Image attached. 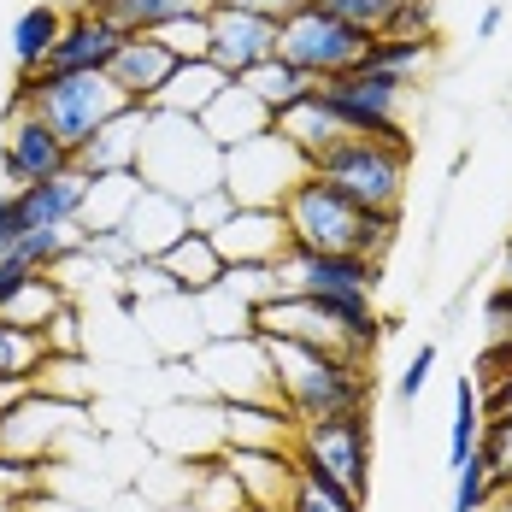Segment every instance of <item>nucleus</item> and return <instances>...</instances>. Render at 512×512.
Returning a JSON list of instances; mask_svg holds the SVG:
<instances>
[{
  "label": "nucleus",
  "instance_id": "obj_31",
  "mask_svg": "<svg viewBox=\"0 0 512 512\" xmlns=\"http://www.w3.org/2000/svg\"><path fill=\"white\" fill-rule=\"evenodd\" d=\"M195 307H201V324H206V342H230V336H259L254 330V307L248 301H236L224 283L218 289H206L195 295Z\"/></svg>",
  "mask_w": 512,
  "mask_h": 512
},
{
  "label": "nucleus",
  "instance_id": "obj_30",
  "mask_svg": "<svg viewBox=\"0 0 512 512\" xmlns=\"http://www.w3.org/2000/svg\"><path fill=\"white\" fill-rule=\"evenodd\" d=\"M242 83H248L265 106H271V118H277V112H289L295 101H307L312 89H318L312 77H301V71H295V65H283V59H265V65H254Z\"/></svg>",
  "mask_w": 512,
  "mask_h": 512
},
{
  "label": "nucleus",
  "instance_id": "obj_44",
  "mask_svg": "<svg viewBox=\"0 0 512 512\" xmlns=\"http://www.w3.org/2000/svg\"><path fill=\"white\" fill-rule=\"evenodd\" d=\"M218 6H236V12H259V18L283 24V18H289V12H301L307 0H218Z\"/></svg>",
  "mask_w": 512,
  "mask_h": 512
},
{
  "label": "nucleus",
  "instance_id": "obj_10",
  "mask_svg": "<svg viewBox=\"0 0 512 512\" xmlns=\"http://www.w3.org/2000/svg\"><path fill=\"white\" fill-rule=\"evenodd\" d=\"M312 165L277 130H265L254 142H242V148H230L224 154V189H230V201L236 206H283L289 201V189L307 177Z\"/></svg>",
  "mask_w": 512,
  "mask_h": 512
},
{
  "label": "nucleus",
  "instance_id": "obj_3",
  "mask_svg": "<svg viewBox=\"0 0 512 512\" xmlns=\"http://www.w3.org/2000/svg\"><path fill=\"white\" fill-rule=\"evenodd\" d=\"M124 106H130V101L112 89V77H106V71H71V77L30 71V77H18L6 118H12V112H36L53 136L77 154V148H83L101 124H112Z\"/></svg>",
  "mask_w": 512,
  "mask_h": 512
},
{
  "label": "nucleus",
  "instance_id": "obj_39",
  "mask_svg": "<svg viewBox=\"0 0 512 512\" xmlns=\"http://www.w3.org/2000/svg\"><path fill=\"white\" fill-rule=\"evenodd\" d=\"M436 359H442V354H436V342H424V348L407 359V371H401V383H395V401H401V407H412V401L430 389V377H436Z\"/></svg>",
  "mask_w": 512,
  "mask_h": 512
},
{
  "label": "nucleus",
  "instance_id": "obj_27",
  "mask_svg": "<svg viewBox=\"0 0 512 512\" xmlns=\"http://www.w3.org/2000/svg\"><path fill=\"white\" fill-rule=\"evenodd\" d=\"M430 59H436V48L418 42V36H371L359 65H365V71H383V77H395V83H418V77L430 71Z\"/></svg>",
  "mask_w": 512,
  "mask_h": 512
},
{
  "label": "nucleus",
  "instance_id": "obj_17",
  "mask_svg": "<svg viewBox=\"0 0 512 512\" xmlns=\"http://www.w3.org/2000/svg\"><path fill=\"white\" fill-rule=\"evenodd\" d=\"M118 48H124V30H112L101 12H77V18H65V30H59V42L48 48L42 71H53V77H71V71H106Z\"/></svg>",
  "mask_w": 512,
  "mask_h": 512
},
{
  "label": "nucleus",
  "instance_id": "obj_37",
  "mask_svg": "<svg viewBox=\"0 0 512 512\" xmlns=\"http://www.w3.org/2000/svg\"><path fill=\"white\" fill-rule=\"evenodd\" d=\"M224 289L259 312L265 301H277V271L271 265H224Z\"/></svg>",
  "mask_w": 512,
  "mask_h": 512
},
{
  "label": "nucleus",
  "instance_id": "obj_13",
  "mask_svg": "<svg viewBox=\"0 0 512 512\" xmlns=\"http://www.w3.org/2000/svg\"><path fill=\"white\" fill-rule=\"evenodd\" d=\"M59 171H71V148L36 112H12L6 118V142H0V177L12 189H30V183H48Z\"/></svg>",
  "mask_w": 512,
  "mask_h": 512
},
{
  "label": "nucleus",
  "instance_id": "obj_6",
  "mask_svg": "<svg viewBox=\"0 0 512 512\" xmlns=\"http://www.w3.org/2000/svg\"><path fill=\"white\" fill-rule=\"evenodd\" d=\"M312 95L324 101V112H330L348 136H371V142H401V148H412V136H407L412 83H395V77H383V71L354 65V71L318 83Z\"/></svg>",
  "mask_w": 512,
  "mask_h": 512
},
{
  "label": "nucleus",
  "instance_id": "obj_5",
  "mask_svg": "<svg viewBox=\"0 0 512 512\" xmlns=\"http://www.w3.org/2000/svg\"><path fill=\"white\" fill-rule=\"evenodd\" d=\"M407 165H412V148H401V142L342 136L330 154L312 159V177H324L330 189H342L359 212H389V218H401V201H407Z\"/></svg>",
  "mask_w": 512,
  "mask_h": 512
},
{
  "label": "nucleus",
  "instance_id": "obj_26",
  "mask_svg": "<svg viewBox=\"0 0 512 512\" xmlns=\"http://www.w3.org/2000/svg\"><path fill=\"white\" fill-rule=\"evenodd\" d=\"M59 30H65V12H59L53 0H36V6H24V12L12 18V59H18L24 77L42 71V59H48V48L59 42Z\"/></svg>",
  "mask_w": 512,
  "mask_h": 512
},
{
  "label": "nucleus",
  "instance_id": "obj_9",
  "mask_svg": "<svg viewBox=\"0 0 512 512\" xmlns=\"http://www.w3.org/2000/svg\"><path fill=\"white\" fill-rule=\"evenodd\" d=\"M201 371V389L218 407H283L277 401V377L259 336H230V342H206L201 354L189 359Z\"/></svg>",
  "mask_w": 512,
  "mask_h": 512
},
{
  "label": "nucleus",
  "instance_id": "obj_4",
  "mask_svg": "<svg viewBox=\"0 0 512 512\" xmlns=\"http://www.w3.org/2000/svg\"><path fill=\"white\" fill-rule=\"evenodd\" d=\"M136 183L189 206L195 195L224 183V148H212L201 118L154 112L148 118V142H142V165H136Z\"/></svg>",
  "mask_w": 512,
  "mask_h": 512
},
{
  "label": "nucleus",
  "instance_id": "obj_35",
  "mask_svg": "<svg viewBox=\"0 0 512 512\" xmlns=\"http://www.w3.org/2000/svg\"><path fill=\"white\" fill-rule=\"evenodd\" d=\"M283 512H365V501L342 495L336 483H324V477H307V471L295 465V489H289V507H283Z\"/></svg>",
  "mask_w": 512,
  "mask_h": 512
},
{
  "label": "nucleus",
  "instance_id": "obj_12",
  "mask_svg": "<svg viewBox=\"0 0 512 512\" xmlns=\"http://www.w3.org/2000/svg\"><path fill=\"white\" fill-rule=\"evenodd\" d=\"M206 59L230 83H242L254 65L277 59V24L259 18V12H236V6H218L212 0V12H206Z\"/></svg>",
  "mask_w": 512,
  "mask_h": 512
},
{
  "label": "nucleus",
  "instance_id": "obj_41",
  "mask_svg": "<svg viewBox=\"0 0 512 512\" xmlns=\"http://www.w3.org/2000/svg\"><path fill=\"white\" fill-rule=\"evenodd\" d=\"M159 42L177 53V59H206V12L201 18H177V24H165Z\"/></svg>",
  "mask_w": 512,
  "mask_h": 512
},
{
  "label": "nucleus",
  "instance_id": "obj_15",
  "mask_svg": "<svg viewBox=\"0 0 512 512\" xmlns=\"http://www.w3.org/2000/svg\"><path fill=\"white\" fill-rule=\"evenodd\" d=\"M224 265H277L289 254V230L277 206H236L212 236H206Z\"/></svg>",
  "mask_w": 512,
  "mask_h": 512
},
{
  "label": "nucleus",
  "instance_id": "obj_14",
  "mask_svg": "<svg viewBox=\"0 0 512 512\" xmlns=\"http://www.w3.org/2000/svg\"><path fill=\"white\" fill-rule=\"evenodd\" d=\"M148 106H124L112 124H101L77 154L71 165L89 177V183H106V177H136V165H142V142H148Z\"/></svg>",
  "mask_w": 512,
  "mask_h": 512
},
{
  "label": "nucleus",
  "instance_id": "obj_40",
  "mask_svg": "<svg viewBox=\"0 0 512 512\" xmlns=\"http://www.w3.org/2000/svg\"><path fill=\"white\" fill-rule=\"evenodd\" d=\"M230 212H236V201H230V189L218 183V189H206V195H195V201H189V230H195V236H212Z\"/></svg>",
  "mask_w": 512,
  "mask_h": 512
},
{
  "label": "nucleus",
  "instance_id": "obj_33",
  "mask_svg": "<svg viewBox=\"0 0 512 512\" xmlns=\"http://www.w3.org/2000/svg\"><path fill=\"white\" fill-rule=\"evenodd\" d=\"M77 248H83V224H48V230H30V236L12 248V259L30 265V271H53L59 259H71Z\"/></svg>",
  "mask_w": 512,
  "mask_h": 512
},
{
  "label": "nucleus",
  "instance_id": "obj_49",
  "mask_svg": "<svg viewBox=\"0 0 512 512\" xmlns=\"http://www.w3.org/2000/svg\"><path fill=\"white\" fill-rule=\"evenodd\" d=\"M501 283H512V236H507V248H501Z\"/></svg>",
  "mask_w": 512,
  "mask_h": 512
},
{
  "label": "nucleus",
  "instance_id": "obj_7",
  "mask_svg": "<svg viewBox=\"0 0 512 512\" xmlns=\"http://www.w3.org/2000/svg\"><path fill=\"white\" fill-rule=\"evenodd\" d=\"M289 454H295V465L307 477H324L342 495L365 501L371 495V412H342V418L295 424Z\"/></svg>",
  "mask_w": 512,
  "mask_h": 512
},
{
  "label": "nucleus",
  "instance_id": "obj_29",
  "mask_svg": "<svg viewBox=\"0 0 512 512\" xmlns=\"http://www.w3.org/2000/svg\"><path fill=\"white\" fill-rule=\"evenodd\" d=\"M48 330H24V324H12L6 312H0V377H24V383H36V371L48 365Z\"/></svg>",
  "mask_w": 512,
  "mask_h": 512
},
{
  "label": "nucleus",
  "instance_id": "obj_11",
  "mask_svg": "<svg viewBox=\"0 0 512 512\" xmlns=\"http://www.w3.org/2000/svg\"><path fill=\"white\" fill-rule=\"evenodd\" d=\"M277 271V295H377V283H383V265L377 259H359V254H307V248H289V254L271 265Z\"/></svg>",
  "mask_w": 512,
  "mask_h": 512
},
{
  "label": "nucleus",
  "instance_id": "obj_48",
  "mask_svg": "<svg viewBox=\"0 0 512 512\" xmlns=\"http://www.w3.org/2000/svg\"><path fill=\"white\" fill-rule=\"evenodd\" d=\"M24 501H30V495H18V489H0V512H24Z\"/></svg>",
  "mask_w": 512,
  "mask_h": 512
},
{
  "label": "nucleus",
  "instance_id": "obj_28",
  "mask_svg": "<svg viewBox=\"0 0 512 512\" xmlns=\"http://www.w3.org/2000/svg\"><path fill=\"white\" fill-rule=\"evenodd\" d=\"M483 424H489V407H483V383H477V371L454 383V424H448V465H465L477 454V436H483Z\"/></svg>",
  "mask_w": 512,
  "mask_h": 512
},
{
  "label": "nucleus",
  "instance_id": "obj_32",
  "mask_svg": "<svg viewBox=\"0 0 512 512\" xmlns=\"http://www.w3.org/2000/svg\"><path fill=\"white\" fill-rule=\"evenodd\" d=\"M136 177H106V183H89V201H83V230H124V212L136 201Z\"/></svg>",
  "mask_w": 512,
  "mask_h": 512
},
{
  "label": "nucleus",
  "instance_id": "obj_45",
  "mask_svg": "<svg viewBox=\"0 0 512 512\" xmlns=\"http://www.w3.org/2000/svg\"><path fill=\"white\" fill-rule=\"evenodd\" d=\"M477 383H483V407H489V418H495V412H512V371L477 377Z\"/></svg>",
  "mask_w": 512,
  "mask_h": 512
},
{
  "label": "nucleus",
  "instance_id": "obj_19",
  "mask_svg": "<svg viewBox=\"0 0 512 512\" xmlns=\"http://www.w3.org/2000/svg\"><path fill=\"white\" fill-rule=\"evenodd\" d=\"M83 201H89V177L71 165V171H59L48 183H30V189H12V206H18V224H24V236L30 230H48V224H77L83 218ZM18 236V242H24Z\"/></svg>",
  "mask_w": 512,
  "mask_h": 512
},
{
  "label": "nucleus",
  "instance_id": "obj_34",
  "mask_svg": "<svg viewBox=\"0 0 512 512\" xmlns=\"http://www.w3.org/2000/svg\"><path fill=\"white\" fill-rule=\"evenodd\" d=\"M59 307H65V289H59L48 271H42V277H30V283L12 295L6 318H12V324H24V330H48V318H53Z\"/></svg>",
  "mask_w": 512,
  "mask_h": 512
},
{
  "label": "nucleus",
  "instance_id": "obj_16",
  "mask_svg": "<svg viewBox=\"0 0 512 512\" xmlns=\"http://www.w3.org/2000/svg\"><path fill=\"white\" fill-rule=\"evenodd\" d=\"M177 65H183V59L165 48L159 36H124V48L112 53L106 77H112V89H118L130 106H154V95L171 83Z\"/></svg>",
  "mask_w": 512,
  "mask_h": 512
},
{
  "label": "nucleus",
  "instance_id": "obj_18",
  "mask_svg": "<svg viewBox=\"0 0 512 512\" xmlns=\"http://www.w3.org/2000/svg\"><path fill=\"white\" fill-rule=\"evenodd\" d=\"M218 460L230 465L248 507H289V489H295V454L289 448H224Z\"/></svg>",
  "mask_w": 512,
  "mask_h": 512
},
{
  "label": "nucleus",
  "instance_id": "obj_50",
  "mask_svg": "<svg viewBox=\"0 0 512 512\" xmlns=\"http://www.w3.org/2000/svg\"><path fill=\"white\" fill-rule=\"evenodd\" d=\"M248 512H283V507H248Z\"/></svg>",
  "mask_w": 512,
  "mask_h": 512
},
{
  "label": "nucleus",
  "instance_id": "obj_22",
  "mask_svg": "<svg viewBox=\"0 0 512 512\" xmlns=\"http://www.w3.org/2000/svg\"><path fill=\"white\" fill-rule=\"evenodd\" d=\"M230 89V77L212 65V59H183L177 71H171V83L154 95V106L148 112H177V118H201L206 106L218 101Z\"/></svg>",
  "mask_w": 512,
  "mask_h": 512
},
{
  "label": "nucleus",
  "instance_id": "obj_21",
  "mask_svg": "<svg viewBox=\"0 0 512 512\" xmlns=\"http://www.w3.org/2000/svg\"><path fill=\"white\" fill-rule=\"evenodd\" d=\"M201 130L212 136V148L230 154V148H242V142H254V136L271 130V106L259 101L248 83H230V89L201 112Z\"/></svg>",
  "mask_w": 512,
  "mask_h": 512
},
{
  "label": "nucleus",
  "instance_id": "obj_20",
  "mask_svg": "<svg viewBox=\"0 0 512 512\" xmlns=\"http://www.w3.org/2000/svg\"><path fill=\"white\" fill-rule=\"evenodd\" d=\"M124 236L136 242L142 259H159L171 242L189 236V206L171 201V195H159V189H136V201L124 212Z\"/></svg>",
  "mask_w": 512,
  "mask_h": 512
},
{
  "label": "nucleus",
  "instance_id": "obj_2",
  "mask_svg": "<svg viewBox=\"0 0 512 512\" xmlns=\"http://www.w3.org/2000/svg\"><path fill=\"white\" fill-rule=\"evenodd\" d=\"M271 377H277V401L295 424H318V418H342V412H371V365L354 359H330L318 348L283 342V336H259Z\"/></svg>",
  "mask_w": 512,
  "mask_h": 512
},
{
  "label": "nucleus",
  "instance_id": "obj_38",
  "mask_svg": "<svg viewBox=\"0 0 512 512\" xmlns=\"http://www.w3.org/2000/svg\"><path fill=\"white\" fill-rule=\"evenodd\" d=\"M489 501H495L489 465H483V454H471L465 465H454V512H483Z\"/></svg>",
  "mask_w": 512,
  "mask_h": 512
},
{
  "label": "nucleus",
  "instance_id": "obj_36",
  "mask_svg": "<svg viewBox=\"0 0 512 512\" xmlns=\"http://www.w3.org/2000/svg\"><path fill=\"white\" fill-rule=\"evenodd\" d=\"M330 18H342V24H354L359 36L371 42V36H389V24H395V12H401V0H318Z\"/></svg>",
  "mask_w": 512,
  "mask_h": 512
},
{
  "label": "nucleus",
  "instance_id": "obj_47",
  "mask_svg": "<svg viewBox=\"0 0 512 512\" xmlns=\"http://www.w3.org/2000/svg\"><path fill=\"white\" fill-rule=\"evenodd\" d=\"M30 389H36V383H24V377H0V418L18 407V401H24Z\"/></svg>",
  "mask_w": 512,
  "mask_h": 512
},
{
  "label": "nucleus",
  "instance_id": "obj_25",
  "mask_svg": "<svg viewBox=\"0 0 512 512\" xmlns=\"http://www.w3.org/2000/svg\"><path fill=\"white\" fill-rule=\"evenodd\" d=\"M95 12H101L112 30H124V36H159V30L177 24V18L212 12V0H101Z\"/></svg>",
  "mask_w": 512,
  "mask_h": 512
},
{
  "label": "nucleus",
  "instance_id": "obj_8",
  "mask_svg": "<svg viewBox=\"0 0 512 512\" xmlns=\"http://www.w3.org/2000/svg\"><path fill=\"white\" fill-rule=\"evenodd\" d=\"M277 59L295 65L312 83H330V77L354 71L359 59H365V36H359L354 24L330 18L318 0H307L301 12H289V18L277 24Z\"/></svg>",
  "mask_w": 512,
  "mask_h": 512
},
{
  "label": "nucleus",
  "instance_id": "obj_24",
  "mask_svg": "<svg viewBox=\"0 0 512 512\" xmlns=\"http://www.w3.org/2000/svg\"><path fill=\"white\" fill-rule=\"evenodd\" d=\"M159 271L171 277V289H177V295H206V289H218V283H224V259H218V248H212L206 236H195V230L159 254Z\"/></svg>",
  "mask_w": 512,
  "mask_h": 512
},
{
  "label": "nucleus",
  "instance_id": "obj_43",
  "mask_svg": "<svg viewBox=\"0 0 512 512\" xmlns=\"http://www.w3.org/2000/svg\"><path fill=\"white\" fill-rule=\"evenodd\" d=\"M30 277H42V271H30V265H18L12 254H0V312L12 307V295L30 283Z\"/></svg>",
  "mask_w": 512,
  "mask_h": 512
},
{
  "label": "nucleus",
  "instance_id": "obj_1",
  "mask_svg": "<svg viewBox=\"0 0 512 512\" xmlns=\"http://www.w3.org/2000/svg\"><path fill=\"white\" fill-rule=\"evenodd\" d=\"M277 212H283L289 248H307V254H359V259H377V265L395 248V230H401V218L359 212L342 189H330L312 171L289 189V201L277 206Z\"/></svg>",
  "mask_w": 512,
  "mask_h": 512
},
{
  "label": "nucleus",
  "instance_id": "obj_42",
  "mask_svg": "<svg viewBox=\"0 0 512 512\" xmlns=\"http://www.w3.org/2000/svg\"><path fill=\"white\" fill-rule=\"evenodd\" d=\"M389 36H418V42H436V0H401Z\"/></svg>",
  "mask_w": 512,
  "mask_h": 512
},
{
  "label": "nucleus",
  "instance_id": "obj_23",
  "mask_svg": "<svg viewBox=\"0 0 512 512\" xmlns=\"http://www.w3.org/2000/svg\"><path fill=\"white\" fill-rule=\"evenodd\" d=\"M271 130H277V136H283V142H289L301 159H307V165H312L318 154H330V148L348 136V130H342V124L324 112V101H318V95L295 101L289 112H277V118H271Z\"/></svg>",
  "mask_w": 512,
  "mask_h": 512
},
{
  "label": "nucleus",
  "instance_id": "obj_46",
  "mask_svg": "<svg viewBox=\"0 0 512 512\" xmlns=\"http://www.w3.org/2000/svg\"><path fill=\"white\" fill-rule=\"evenodd\" d=\"M501 24H507V6H501V0H489V6H483V18H477V42H495V30H501Z\"/></svg>",
  "mask_w": 512,
  "mask_h": 512
}]
</instances>
